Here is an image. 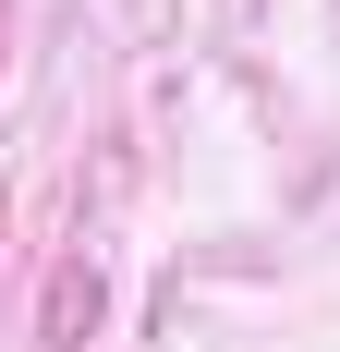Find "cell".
<instances>
[{
	"label": "cell",
	"instance_id": "obj_1",
	"mask_svg": "<svg viewBox=\"0 0 340 352\" xmlns=\"http://www.w3.org/2000/svg\"><path fill=\"white\" fill-rule=\"evenodd\" d=\"M73 316H98V280L85 267H61V292H49V340H73Z\"/></svg>",
	"mask_w": 340,
	"mask_h": 352
},
{
	"label": "cell",
	"instance_id": "obj_2",
	"mask_svg": "<svg viewBox=\"0 0 340 352\" xmlns=\"http://www.w3.org/2000/svg\"><path fill=\"white\" fill-rule=\"evenodd\" d=\"M0 36H12V0H0Z\"/></svg>",
	"mask_w": 340,
	"mask_h": 352
}]
</instances>
